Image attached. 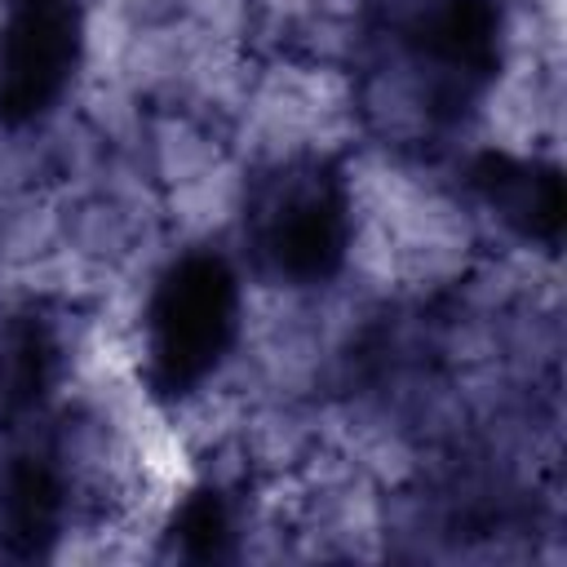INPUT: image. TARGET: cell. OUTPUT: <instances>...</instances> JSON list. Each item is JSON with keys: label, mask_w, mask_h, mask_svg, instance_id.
Returning a JSON list of instances; mask_svg holds the SVG:
<instances>
[{"label": "cell", "mask_w": 567, "mask_h": 567, "mask_svg": "<svg viewBox=\"0 0 567 567\" xmlns=\"http://www.w3.org/2000/svg\"><path fill=\"white\" fill-rule=\"evenodd\" d=\"M177 536H182L186 554H195V558L217 554V545L226 536V509H221V501L213 492H195L182 505V514H177Z\"/></svg>", "instance_id": "obj_5"}, {"label": "cell", "mask_w": 567, "mask_h": 567, "mask_svg": "<svg viewBox=\"0 0 567 567\" xmlns=\"http://www.w3.org/2000/svg\"><path fill=\"white\" fill-rule=\"evenodd\" d=\"M80 18L71 0H18L0 35V120L44 111L71 75Z\"/></svg>", "instance_id": "obj_2"}, {"label": "cell", "mask_w": 567, "mask_h": 567, "mask_svg": "<svg viewBox=\"0 0 567 567\" xmlns=\"http://www.w3.org/2000/svg\"><path fill=\"white\" fill-rule=\"evenodd\" d=\"M425 35H430V49L452 66L487 71L496 58V18L483 0H452L430 18Z\"/></svg>", "instance_id": "obj_4"}, {"label": "cell", "mask_w": 567, "mask_h": 567, "mask_svg": "<svg viewBox=\"0 0 567 567\" xmlns=\"http://www.w3.org/2000/svg\"><path fill=\"white\" fill-rule=\"evenodd\" d=\"M230 315H235V284L226 266L217 257L182 261L159 288L151 310L155 381L164 390H182L199 381L226 350Z\"/></svg>", "instance_id": "obj_1"}, {"label": "cell", "mask_w": 567, "mask_h": 567, "mask_svg": "<svg viewBox=\"0 0 567 567\" xmlns=\"http://www.w3.org/2000/svg\"><path fill=\"white\" fill-rule=\"evenodd\" d=\"M341 244H346V217L341 204L323 190L288 204V213L275 226V257L284 270L301 279L328 275L341 261Z\"/></svg>", "instance_id": "obj_3"}]
</instances>
